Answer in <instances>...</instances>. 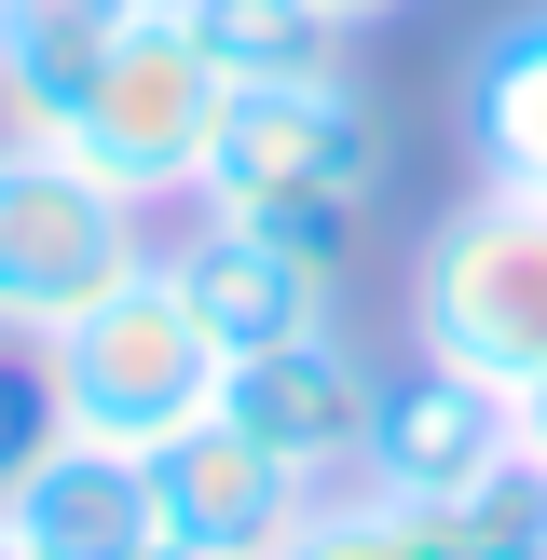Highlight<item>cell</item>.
<instances>
[{"instance_id":"5bb4252c","label":"cell","mask_w":547,"mask_h":560,"mask_svg":"<svg viewBox=\"0 0 547 560\" xmlns=\"http://www.w3.org/2000/svg\"><path fill=\"white\" fill-rule=\"evenodd\" d=\"M397 520H410V506H397ZM410 534H424L438 560H547V465H534V452L492 465L465 506H424Z\"/></svg>"},{"instance_id":"52a82bcc","label":"cell","mask_w":547,"mask_h":560,"mask_svg":"<svg viewBox=\"0 0 547 560\" xmlns=\"http://www.w3.org/2000/svg\"><path fill=\"white\" fill-rule=\"evenodd\" d=\"M151 506H164V547H191V560H274L315 506V479L288 452H260L233 410H206L151 452Z\"/></svg>"},{"instance_id":"5b68a950","label":"cell","mask_w":547,"mask_h":560,"mask_svg":"<svg viewBox=\"0 0 547 560\" xmlns=\"http://www.w3.org/2000/svg\"><path fill=\"white\" fill-rule=\"evenodd\" d=\"M219 96H233V82H219V55L191 42V14H178V0H137V27L96 55V82H82L42 137H55V151H82L96 178H124L137 206L164 219V206H191V178H206Z\"/></svg>"},{"instance_id":"d6986e66","label":"cell","mask_w":547,"mask_h":560,"mask_svg":"<svg viewBox=\"0 0 547 560\" xmlns=\"http://www.w3.org/2000/svg\"><path fill=\"white\" fill-rule=\"evenodd\" d=\"M0 560H27V547H14V520H0Z\"/></svg>"},{"instance_id":"7c38bea8","label":"cell","mask_w":547,"mask_h":560,"mask_svg":"<svg viewBox=\"0 0 547 560\" xmlns=\"http://www.w3.org/2000/svg\"><path fill=\"white\" fill-rule=\"evenodd\" d=\"M465 151H479V178L547 191V0L465 55Z\"/></svg>"},{"instance_id":"4fadbf2b","label":"cell","mask_w":547,"mask_h":560,"mask_svg":"<svg viewBox=\"0 0 547 560\" xmlns=\"http://www.w3.org/2000/svg\"><path fill=\"white\" fill-rule=\"evenodd\" d=\"M178 14L219 55V82H328L356 55V27L315 14V0H178Z\"/></svg>"},{"instance_id":"9a60e30c","label":"cell","mask_w":547,"mask_h":560,"mask_svg":"<svg viewBox=\"0 0 547 560\" xmlns=\"http://www.w3.org/2000/svg\"><path fill=\"white\" fill-rule=\"evenodd\" d=\"M274 560H438V547L410 534L383 492H356V479H342V492H315V506H301V534L274 547Z\"/></svg>"},{"instance_id":"277c9868","label":"cell","mask_w":547,"mask_h":560,"mask_svg":"<svg viewBox=\"0 0 547 560\" xmlns=\"http://www.w3.org/2000/svg\"><path fill=\"white\" fill-rule=\"evenodd\" d=\"M151 206L124 178H96L55 137H0V342H55L82 301H109L151 260Z\"/></svg>"},{"instance_id":"ba28073f","label":"cell","mask_w":547,"mask_h":560,"mask_svg":"<svg viewBox=\"0 0 547 560\" xmlns=\"http://www.w3.org/2000/svg\"><path fill=\"white\" fill-rule=\"evenodd\" d=\"M164 260H178V288H191V315H206L219 370H233V355H274V342L342 328V260H328V246L246 233V219H191Z\"/></svg>"},{"instance_id":"30bf717a","label":"cell","mask_w":547,"mask_h":560,"mask_svg":"<svg viewBox=\"0 0 547 560\" xmlns=\"http://www.w3.org/2000/svg\"><path fill=\"white\" fill-rule=\"evenodd\" d=\"M0 520H14L27 560H151V547H164L151 465H137V452H96V438H55V465H42Z\"/></svg>"},{"instance_id":"ac0fdd59","label":"cell","mask_w":547,"mask_h":560,"mask_svg":"<svg viewBox=\"0 0 547 560\" xmlns=\"http://www.w3.org/2000/svg\"><path fill=\"white\" fill-rule=\"evenodd\" d=\"M315 14H342V27H383V14H410V0H315Z\"/></svg>"},{"instance_id":"3957f363","label":"cell","mask_w":547,"mask_h":560,"mask_svg":"<svg viewBox=\"0 0 547 560\" xmlns=\"http://www.w3.org/2000/svg\"><path fill=\"white\" fill-rule=\"evenodd\" d=\"M410 355L492 383V397H520L547 370V191L534 178H479L410 246Z\"/></svg>"},{"instance_id":"2e32d148","label":"cell","mask_w":547,"mask_h":560,"mask_svg":"<svg viewBox=\"0 0 547 560\" xmlns=\"http://www.w3.org/2000/svg\"><path fill=\"white\" fill-rule=\"evenodd\" d=\"M55 370H42V342H0V506H14L27 479L55 465Z\"/></svg>"},{"instance_id":"9c48e42d","label":"cell","mask_w":547,"mask_h":560,"mask_svg":"<svg viewBox=\"0 0 547 560\" xmlns=\"http://www.w3.org/2000/svg\"><path fill=\"white\" fill-rule=\"evenodd\" d=\"M219 410H233L260 452H288L315 492L356 479V452H370V410H383V370L342 342V328H315V342H274V355H233L219 370Z\"/></svg>"},{"instance_id":"6da1fadb","label":"cell","mask_w":547,"mask_h":560,"mask_svg":"<svg viewBox=\"0 0 547 560\" xmlns=\"http://www.w3.org/2000/svg\"><path fill=\"white\" fill-rule=\"evenodd\" d=\"M383 191V124L356 96V69L328 82H233L206 137V178H191V219H246V233H288L342 260L356 219Z\"/></svg>"},{"instance_id":"7a4b0ae2","label":"cell","mask_w":547,"mask_h":560,"mask_svg":"<svg viewBox=\"0 0 547 560\" xmlns=\"http://www.w3.org/2000/svg\"><path fill=\"white\" fill-rule=\"evenodd\" d=\"M42 370H55V424L96 438V452H137V465H151L178 424L219 410V342H206V315H191V288H178L164 246L109 301H82V315L55 328Z\"/></svg>"},{"instance_id":"e0dca14e","label":"cell","mask_w":547,"mask_h":560,"mask_svg":"<svg viewBox=\"0 0 547 560\" xmlns=\"http://www.w3.org/2000/svg\"><path fill=\"white\" fill-rule=\"evenodd\" d=\"M520 452H534V465H547V370H534V383H520Z\"/></svg>"},{"instance_id":"8992f818","label":"cell","mask_w":547,"mask_h":560,"mask_svg":"<svg viewBox=\"0 0 547 560\" xmlns=\"http://www.w3.org/2000/svg\"><path fill=\"white\" fill-rule=\"evenodd\" d=\"M492 465H520V397H492V383H465V370H438V355H410V370L383 383V410H370L356 492H383V506L424 520V506H465Z\"/></svg>"},{"instance_id":"ffe728a7","label":"cell","mask_w":547,"mask_h":560,"mask_svg":"<svg viewBox=\"0 0 547 560\" xmlns=\"http://www.w3.org/2000/svg\"><path fill=\"white\" fill-rule=\"evenodd\" d=\"M151 560H191V547H151Z\"/></svg>"},{"instance_id":"8fae6325","label":"cell","mask_w":547,"mask_h":560,"mask_svg":"<svg viewBox=\"0 0 547 560\" xmlns=\"http://www.w3.org/2000/svg\"><path fill=\"white\" fill-rule=\"evenodd\" d=\"M124 27H137V0H0V137H42Z\"/></svg>"}]
</instances>
